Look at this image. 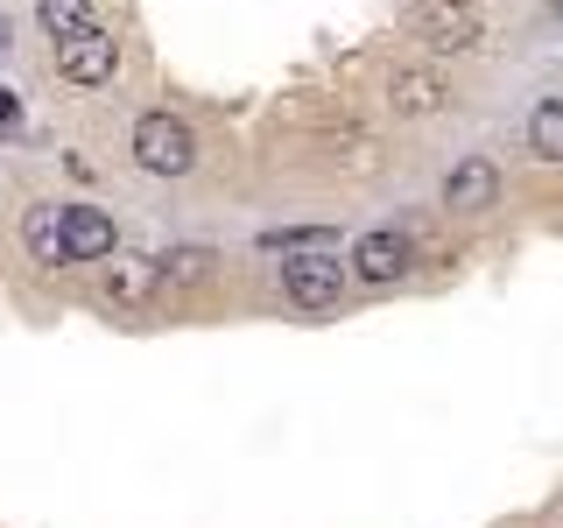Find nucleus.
I'll return each instance as SVG.
<instances>
[{"label": "nucleus", "instance_id": "4468645a", "mask_svg": "<svg viewBox=\"0 0 563 528\" xmlns=\"http://www.w3.org/2000/svg\"><path fill=\"white\" fill-rule=\"evenodd\" d=\"M268 254H310V246H339L331 226H275V233H261Z\"/></svg>", "mask_w": 563, "mask_h": 528}, {"label": "nucleus", "instance_id": "9b49d317", "mask_svg": "<svg viewBox=\"0 0 563 528\" xmlns=\"http://www.w3.org/2000/svg\"><path fill=\"white\" fill-rule=\"evenodd\" d=\"M528 148H536L542 163H563V99H536V113H528Z\"/></svg>", "mask_w": 563, "mask_h": 528}, {"label": "nucleus", "instance_id": "9d476101", "mask_svg": "<svg viewBox=\"0 0 563 528\" xmlns=\"http://www.w3.org/2000/svg\"><path fill=\"white\" fill-rule=\"evenodd\" d=\"M211 246H169V254H155V268H163V289H198L211 282Z\"/></svg>", "mask_w": 563, "mask_h": 528}, {"label": "nucleus", "instance_id": "39448f33", "mask_svg": "<svg viewBox=\"0 0 563 528\" xmlns=\"http://www.w3.org/2000/svg\"><path fill=\"white\" fill-rule=\"evenodd\" d=\"M57 70L64 85H78V92H92V85H106L120 70V43L106 29H85V35H64L57 43Z\"/></svg>", "mask_w": 563, "mask_h": 528}, {"label": "nucleus", "instance_id": "f8f14e48", "mask_svg": "<svg viewBox=\"0 0 563 528\" xmlns=\"http://www.w3.org/2000/svg\"><path fill=\"white\" fill-rule=\"evenodd\" d=\"M395 106L401 113H437V106H444V85H437L430 70H395Z\"/></svg>", "mask_w": 563, "mask_h": 528}, {"label": "nucleus", "instance_id": "f3484780", "mask_svg": "<svg viewBox=\"0 0 563 528\" xmlns=\"http://www.w3.org/2000/svg\"><path fill=\"white\" fill-rule=\"evenodd\" d=\"M556 22H563V0H556Z\"/></svg>", "mask_w": 563, "mask_h": 528}, {"label": "nucleus", "instance_id": "f257e3e1", "mask_svg": "<svg viewBox=\"0 0 563 528\" xmlns=\"http://www.w3.org/2000/svg\"><path fill=\"white\" fill-rule=\"evenodd\" d=\"M134 163L148 176H190L198 169V134L176 113H141L134 120Z\"/></svg>", "mask_w": 563, "mask_h": 528}, {"label": "nucleus", "instance_id": "dca6fc26", "mask_svg": "<svg viewBox=\"0 0 563 528\" xmlns=\"http://www.w3.org/2000/svg\"><path fill=\"white\" fill-rule=\"evenodd\" d=\"M8 43H14V35H8V22H0V50H8Z\"/></svg>", "mask_w": 563, "mask_h": 528}, {"label": "nucleus", "instance_id": "6e6552de", "mask_svg": "<svg viewBox=\"0 0 563 528\" xmlns=\"http://www.w3.org/2000/svg\"><path fill=\"white\" fill-rule=\"evenodd\" d=\"M113 246H120V233L99 205H64V261H106Z\"/></svg>", "mask_w": 563, "mask_h": 528}, {"label": "nucleus", "instance_id": "7ed1b4c3", "mask_svg": "<svg viewBox=\"0 0 563 528\" xmlns=\"http://www.w3.org/2000/svg\"><path fill=\"white\" fill-rule=\"evenodd\" d=\"M99 289H106V304L113 310H148L155 296H163V268H155L148 254H106L99 261Z\"/></svg>", "mask_w": 563, "mask_h": 528}, {"label": "nucleus", "instance_id": "423d86ee", "mask_svg": "<svg viewBox=\"0 0 563 528\" xmlns=\"http://www.w3.org/2000/svg\"><path fill=\"white\" fill-rule=\"evenodd\" d=\"M409 268H416V240L395 233V226H387V233H366L360 246H352V275H360L366 289H395Z\"/></svg>", "mask_w": 563, "mask_h": 528}, {"label": "nucleus", "instance_id": "2eb2a0df", "mask_svg": "<svg viewBox=\"0 0 563 528\" xmlns=\"http://www.w3.org/2000/svg\"><path fill=\"white\" fill-rule=\"evenodd\" d=\"M14 120H22V99H14L8 85H0V128H14Z\"/></svg>", "mask_w": 563, "mask_h": 528}, {"label": "nucleus", "instance_id": "1a4fd4ad", "mask_svg": "<svg viewBox=\"0 0 563 528\" xmlns=\"http://www.w3.org/2000/svg\"><path fill=\"white\" fill-rule=\"evenodd\" d=\"M22 240H29V254L43 261V268H64V205H29Z\"/></svg>", "mask_w": 563, "mask_h": 528}, {"label": "nucleus", "instance_id": "0eeeda50", "mask_svg": "<svg viewBox=\"0 0 563 528\" xmlns=\"http://www.w3.org/2000/svg\"><path fill=\"white\" fill-rule=\"evenodd\" d=\"M444 205L457 219H486V211L500 205V169H493L486 155H465V163L444 176Z\"/></svg>", "mask_w": 563, "mask_h": 528}, {"label": "nucleus", "instance_id": "20e7f679", "mask_svg": "<svg viewBox=\"0 0 563 528\" xmlns=\"http://www.w3.org/2000/svg\"><path fill=\"white\" fill-rule=\"evenodd\" d=\"M479 35H486V29H479V14H472L465 0H430V8L416 14V43L437 50V57H465Z\"/></svg>", "mask_w": 563, "mask_h": 528}, {"label": "nucleus", "instance_id": "f03ea898", "mask_svg": "<svg viewBox=\"0 0 563 528\" xmlns=\"http://www.w3.org/2000/svg\"><path fill=\"white\" fill-rule=\"evenodd\" d=\"M282 296L296 310H331L345 296V261H331V246H310V254L282 261Z\"/></svg>", "mask_w": 563, "mask_h": 528}, {"label": "nucleus", "instance_id": "ddd939ff", "mask_svg": "<svg viewBox=\"0 0 563 528\" xmlns=\"http://www.w3.org/2000/svg\"><path fill=\"white\" fill-rule=\"evenodd\" d=\"M35 14H43V29L57 35V43H64V35L99 29V22H92V0H35Z\"/></svg>", "mask_w": 563, "mask_h": 528}]
</instances>
